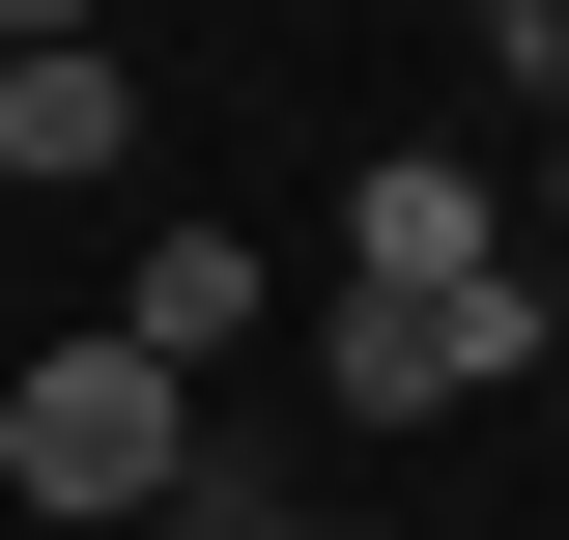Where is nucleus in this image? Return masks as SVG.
<instances>
[{
  "label": "nucleus",
  "instance_id": "6",
  "mask_svg": "<svg viewBox=\"0 0 569 540\" xmlns=\"http://www.w3.org/2000/svg\"><path fill=\"white\" fill-rule=\"evenodd\" d=\"M541 228H569V142H541Z\"/></svg>",
  "mask_w": 569,
  "mask_h": 540
},
{
  "label": "nucleus",
  "instance_id": "3",
  "mask_svg": "<svg viewBox=\"0 0 569 540\" xmlns=\"http://www.w3.org/2000/svg\"><path fill=\"white\" fill-rule=\"evenodd\" d=\"M114 142H142V58H114V29H0V171H29V200H86Z\"/></svg>",
  "mask_w": 569,
  "mask_h": 540
},
{
  "label": "nucleus",
  "instance_id": "5",
  "mask_svg": "<svg viewBox=\"0 0 569 540\" xmlns=\"http://www.w3.org/2000/svg\"><path fill=\"white\" fill-rule=\"evenodd\" d=\"M114 341H142V370H171V399H200L228 341H257V257H228V228H171V257L114 284Z\"/></svg>",
  "mask_w": 569,
  "mask_h": 540
},
{
  "label": "nucleus",
  "instance_id": "2",
  "mask_svg": "<svg viewBox=\"0 0 569 540\" xmlns=\"http://www.w3.org/2000/svg\"><path fill=\"white\" fill-rule=\"evenodd\" d=\"M512 370H541V257L512 284H370L342 313V399L370 427H456V399H512Z\"/></svg>",
  "mask_w": 569,
  "mask_h": 540
},
{
  "label": "nucleus",
  "instance_id": "1",
  "mask_svg": "<svg viewBox=\"0 0 569 540\" xmlns=\"http://www.w3.org/2000/svg\"><path fill=\"white\" fill-rule=\"evenodd\" d=\"M0 483H29V512H171V483H200V399L86 313V341H29V370H0Z\"/></svg>",
  "mask_w": 569,
  "mask_h": 540
},
{
  "label": "nucleus",
  "instance_id": "4",
  "mask_svg": "<svg viewBox=\"0 0 569 540\" xmlns=\"http://www.w3.org/2000/svg\"><path fill=\"white\" fill-rule=\"evenodd\" d=\"M342 257H370V284H512V200L456 171V142H370V200H342Z\"/></svg>",
  "mask_w": 569,
  "mask_h": 540
}]
</instances>
